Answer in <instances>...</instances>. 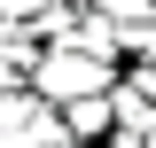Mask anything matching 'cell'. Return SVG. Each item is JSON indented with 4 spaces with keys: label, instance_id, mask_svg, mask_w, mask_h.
I'll use <instances>...</instances> for the list:
<instances>
[{
    "label": "cell",
    "instance_id": "1",
    "mask_svg": "<svg viewBox=\"0 0 156 148\" xmlns=\"http://www.w3.org/2000/svg\"><path fill=\"white\" fill-rule=\"evenodd\" d=\"M31 86L47 93V101H86V93L109 86V55H86V47H47L31 70Z\"/></svg>",
    "mask_w": 156,
    "mask_h": 148
},
{
    "label": "cell",
    "instance_id": "2",
    "mask_svg": "<svg viewBox=\"0 0 156 148\" xmlns=\"http://www.w3.org/2000/svg\"><path fill=\"white\" fill-rule=\"evenodd\" d=\"M62 125H70V140H109V132H117V101H109V93L62 101Z\"/></svg>",
    "mask_w": 156,
    "mask_h": 148
}]
</instances>
